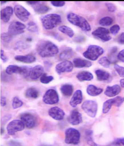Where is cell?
Returning a JSON list of instances; mask_svg holds the SVG:
<instances>
[{
	"label": "cell",
	"mask_w": 124,
	"mask_h": 146,
	"mask_svg": "<svg viewBox=\"0 0 124 146\" xmlns=\"http://www.w3.org/2000/svg\"><path fill=\"white\" fill-rule=\"evenodd\" d=\"M36 50L38 54L42 57H50L58 53L59 48L52 42L42 40L37 44Z\"/></svg>",
	"instance_id": "cell-1"
},
{
	"label": "cell",
	"mask_w": 124,
	"mask_h": 146,
	"mask_svg": "<svg viewBox=\"0 0 124 146\" xmlns=\"http://www.w3.org/2000/svg\"><path fill=\"white\" fill-rule=\"evenodd\" d=\"M68 21L74 25L80 27L83 31H89L91 29V26L85 18L73 13H70L67 15Z\"/></svg>",
	"instance_id": "cell-2"
},
{
	"label": "cell",
	"mask_w": 124,
	"mask_h": 146,
	"mask_svg": "<svg viewBox=\"0 0 124 146\" xmlns=\"http://www.w3.org/2000/svg\"><path fill=\"white\" fill-rule=\"evenodd\" d=\"M43 27L46 30L55 28L62 22L60 15L56 14H50L43 16L41 18Z\"/></svg>",
	"instance_id": "cell-3"
},
{
	"label": "cell",
	"mask_w": 124,
	"mask_h": 146,
	"mask_svg": "<svg viewBox=\"0 0 124 146\" xmlns=\"http://www.w3.org/2000/svg\"><path fill=\"white\" fill-rule=\"evenodd\" d=\"M104 52L103 48L99 46L91 45L88 47L86 51L84 52L83 56L86 58L92 60H95Z\"/></svg>",
	"instance_id": "cell-4"
},
{
	"label": "cell",
	"mask_w": 124,
	"mask_h": 146,
	"mask_svg": "<svg viewBox=\"0 0 124 146\" xmlns=\"http://www.w3.org/2000/svg\"><path fill=\"white\" fill-rule=\"evenodd\" d=\"M80 134L76 129L69 128L65 131V143L67 144L77 145L80 143Z\"/></svg>",
	"instance_id": "cell-5"
},
{
	"label": "cell",
	"mask_w": 124,
	"mask_h": 146,
	"mask_svg": "<svg viewBox=\"0 0 124 146\" xmlns=\"http://www.w3.org/2000/svg\"><path fill=\"white\" fill-rule=\"evenodd\" d=\"M82 108L88 116L94 118L97 113V104L94 101L86 100L82 104Z\"/></svg>",
	"instance_id": "cell-6"
},
{
	"label": "cell",
	"mask_w": 124,
	"mask_h": 146,
	"mask_svg": "<svg viewBox=\"0 0 124 146\" xmlns=\"http://www.w3.org/2000/svg\"><path fill=\"white\" fill-rule=\"evenodd\" d=\"M25 125L22 120H13L11 121L7 127L8 134L14 135L18 131H22L25 129Z\"/></svg>",
	"instance_id": "cell-7"
},
{
	"label": "cell",
	"mask_w": 124,
	"mask_h": 146,
	"mask_svg": "<svg viewBox=\"0 0 124 146\" xmlns=\"http://www.w3.org/2000/svg\"><path fill=\"white\" fill-rule=\"evenodd\" d=\"M43 101L45 104L54 105L58 103L59 97L57 92L54 89L47 90L43 97Z\"/></svg>",
	"instance_id": "cell-8"
},
{
	"label": "cell",
	"mask_w": 124,
	"mask_h": 146,
	"mask_svg": "<svg viewBox=\"0 0 124 146\" xmlns=\"http://www.w3.org/2000/svg\"><path fill=\"white\" fill-rule=\"evenodd\" d=\"M26 28V26L20 22H13L9 26L8 33L12 36L20 35L24 32Z\"/></svg>",
	"instance_id": "cell-9"
},
{
	"label": "cell",
	"mask_w": 124,
	"mask_h": 146,
	"mask_svg": "<svg viewBox=\"0 0 124 146\" xmlns=\"http://www.w3.org/2000/svg\"><path fill=\"white\" fill-rule=\"evenodd\" d=\"M20 118L25 125L29 129L34 128L36 125L37 122L35 116L30 113H25L21 114Z\"/></svg>",
	"instance_id": "cell-10"
},
{
	"label": "cell",
	"mask_w": 124,
	"mask_h": 146,
	"mask_svg": "<svg viewBox=\"0 0 124 146\" xmlns=\"http://www.w3.org/2000/svg\"><path fill=\"white\" fill-rule=\"evenodd\" d=\"M14 11L17 17L23 22L27 21L30 15L29 12L20 5H17L14 7Z\"/></svg>",
	"instance_id": "cell-11"
},
{
	"label": "cell",
	"mask_w": 124,
	"mask_h": 146,
	"mask_svg": "<svg viewBox=\"0 0 124 146\" xmlns=\"http://www.w3.org/2000/svg\"><path fill=\"white\" fill-rule=\"evenodd\" d=\"M74 64L69 60H64L59 63L55 67L56 72L59 74L64 73H70L73 69Z\"/></svg>",
	"instance_id": "cell-12"
},
{
	"label": "cell",
	"mask_w": 124,
	"mask_h": 146,
	"mask_svg": "<svg viewBox=\"0 0 124 146\" xmlns=\"http://www.w3.org/2000/svg\"><path fill=\"white\" fill-rule=\"evenodd\" d=\"M109 30L104 27H99L93 31L92 35L101 39L103 41H108L111 39L109 35Z\"/></svg>",
	"instance_id": "cell-13"
},
{
	"label": "cell",
	"mask_w": 124,
	"mask_h": 146,
	"mask_svg": "<svg viewBox=\"0 0 124 146\" xmlns=\"http://www.w3.org/2000/svg\"><path fill=\"white\" fill-rule=\"evenodd\" d=\"M48 113L49 115L51 118L57 121L63 120L65 114L62 110L57 106L51 108L49 110Z\"/></svg>",
	"instance_id": "cell-14"
},
{
	"label": "cell",
	"mask_w": 124,
	"mask_h": 146,
	"mask_svg": "<svg viewBox=\"0 0 124 146\" xmlns=\"http://www.w3.org/2000/svg\"><path fill=\"white\" fill-rule=\"evenodd\" d=\"M82 120V115L77 110H73L71 112L68 118V122L73 125H77L81 123Z\"/></svg>",
	"instance_id": "cell-15"
},
{
	"label": "cell",
	"mask_w": 124,
	"mask_h": 146,
	"mask_svg": "<svg viewBox=\"0 0 124 146\" xmlns=\"http://www.w3.org/2000/svg\"><path fill=\"white\" fill-rule=\"evenodd\" d=\"M82 92L81 90H78L74 93L71 100L70 101V104L72 107H76L78 105L82 103Z\"/></svg>",
	"instance_id": "cell-16"
},
{
	"label": "cell",
	"mask_w": 124,
	"mask_h": 146,
	"mask_svg": "<svg viewBox=\"0 0 124 146\" xmlns=\"http://www.w3.org/2000/svg\"><path fill=\"white\" fill-rule=\"evenodd\" d=\"M13 8L9 6L3 9L1 11V19L5 23H7L13 15Z\"/></svg>",
	"instance_id": "cell-17"
},
{
	"label": "cell",
	"mask_w": 124,
	"mask_h": 146,
	"mask_svg": "<svg viewBox=\"0 0 124 146\" xmlns=\"http://www.w3.org/2000/svg\"><path fill=\"white\" fill-rule=\"evenodd\" d=\"M121 87L118 85H113L112 86H108L105 89L104 94L108 97L116 96L121 92Z\"/></svg>",
	"instance_id": "cell-18"
},
{
	"label": "cell",
	"mask_w": 124,
	"mask_h": 146,
	"mask_svg": "<svg viewBox=\"0 0 124 146\" xmlns=\"http://www.w3.org/2000/svg\"><path fill=\"white\" fill-rule=\"evenodd\" d=\"M43 71H44V69L42 66L36 65L32 68L30 76V78L32 80H37L42 76Z\"/></svg>",
	"instance_id": "cell-19"
},
{
	"label": "cell",
	"mask_w": 124,
	"mask_h": 146,
	"mask_svg": "<svg viewBox=\"0 0 124 146\" xmlns=\"http://www.w3.org/2000/svg\"><path fill=\"white\" fill-rule=\"evenodd\" d=\"M15 60L21 62L26 63V64H31L35 62L36 60V57L33 55L29 54L22 56L18 55L15 57Z\"/></svg>",
	"instance_id": "cell-20"
},
{
	"label": "cell",
	"mask_w": 124,
	"mask_h": 146,
	"mask_svg": "<svg viewBox=\"0 0 124 146\" xmlns=\"http://www.w3.org/2000/svg\"><path fill=\"white\" fill-rule=\"evenodd\" d=\"M73 64L74 66L78 68H89L92 65V63L89 60L79 58L74 59Z\"/></svg>",
	"instance_id": "cell-21"
},
{
	"label": "cell",
	"mask_w": 124,
	"mask_h": 146,
	"mask_svg": "<svg viewBox=\"0 0 124 146\" xmlns=\"http://www.w3.org/2000/svg\"><path fill=\"white\" fill-rule=\"evenodd\" d=\"M103 92L102 88H97L93 85H88L87 88V92L91 96L95 97L101 94Z\"/></svg>",
	"instance_id": "cell-22"
},
{
	"label": "cell",
	"mask_w": 124,
	"mask_h": 146,
	"mask_svg": "<svg viewBox=\"0 0 124 146\" xmlns=\"http://www.w3.org/2000/svg\"><path fill=\"white\" fill-rule=\"evenodd\" d=\"M76 78L81 82L90 81L93 79V76L92 73L88 71H82L78 73Z\"/></svg>",
	"instance_id": "cell-23"
},
{
	"label": "cell",
	"mask_w": 124,
	"mask_h": 146,
	"mask_svg": "<svg viewBox=\"0 0 124 146\" xmlns=\"http://www.w3.org/2000/svg\"><path fill=\"white\" fill-rule=\"evenodd\" d=\"M39 2L36 5L32 6L34 11L39 14H43L47 13L49 10V8L48 6L41 4Z\"/></svg>",
	"instance_id": "cell-24"
},
{
	"label": "cell",
	"mask_w": 124,
	"mask_h": 146,
	"mask_svg": "<svg viewBox=\"0 0 124 146\" xmlns=\"http://www.w3.org/2000/svg\"><path fill=\"white\" fill-rule=\"evenodd\" d=\"M97 79L100 81H105L108 80L110 77L108 72L101 70H97L95 72Z\"/></svg>",
	"instance_id": "cell-25"
},
{
	"label": "cell",
	"mask_w": 124,
	"mask_h": 146,
	"mask_svg": "<svg viewBox=\"0 0 124 146\" xmlns=\"http://www.w3.org/2000/svg\"><path fill=\"white\" fill-rule=\"evenodd\" d=\"M60 91L63 95L66 97H69L72 96L73 93V87L70 84H65L61 87Z\"/></svg>",
	"instance_id": "cell-26"
},
{
	"label": "cell",
	"mask_w": 124,
	"mask_h": 146,
	"mask_svg": "<svg viewBox=\"0 0 124 146\" xmlns=\"http://www.w3.org/2000/svg\"><path fill=\"white\" fill-rule=\"evenodd\" d=\"M73 55V52L72 49L68 47L60 53L59 55V58L62 60H67L71 58Z\"/></svg>",
	"instance_id": "cell-27"
},
{
	"label": "cell",
	"mask_w": 124,
	"mask_h": 146,
	"mask_svg": "<svg viewBox=\"0 0 124 146\" xmlns=\"http://www.w3.org/2000/svg\"><path fill=\"white\" fill-rule=\"evenodd\" d=\"M25 95L27 98L36 99L39 97V93L38 90L35 88H30L26 90Z\"/></svg>",
	"instance_id": "cell-28"
},
{
	"label": "cell",
	"mask_w": 124,
	"mask_h": 146,
	"mask_svg": "<svg viewBox=\"0 0 124 146\" xmlns=\"http://www.w3.org/2000/svg\"><path fill=\"white\" fill-rule=\"evenodd\" d=\"M115 105V101L114 98L107 100L104 102L103 106L102 111L104 114L109 112L112 106Z\"/></svg>",
	"instance_id": "cell-29"
},
{
	"label": "cell",
	"mask_w": 124,
	"mask_h": 146,
	"mask_svg": "<svg viewBox=\"0 0 124 146\" xmlns=\"http://www.w3.org/2000/svg\"><path fill=\"white\" fill-rule=\"evenodd\" d=\"M32 69V67L29 66H21L19 74L24 77L27 78L30 76Z\"/></svg>",
	"instance_id": "cell-30"
},
{
	"label": "cell",
	"mask_w": 124,
	"mask_h": 146,
	"mask_svg": "<svg viewBox=\"0 0 124 146\" xmlns=\"http://www.w3.org/2000/svg\"><path fill=\"white\" fill-rule=\"evenodd\" d=\"M58 30L60 32L65 34L70 38L72 37L74 35L73 30L68 26L64 25L60 26L59 27Z\"/></svg>",
	"instance_id": "cell-31"
},
{
	"label": "cell",
	"mask_w": 124,
	"mask_h": 146,
	"mask_svg": "<svg viewBox=\"0 0 124 146\" xmlns=\"http://www.w3.org/2000/svg\"><path fill=\"white\" fill-rule=\"evenodd\" d=\"M21 67L15 65H10L7 66L6 70L7 74L11 75L14 73L19 74Z\"/></svg>",
	"instance_id": "cell-32"
},
{
	"label": "cell",
	"mask_w": 124,
	"mask_h": 146,
	"mask_svg": "<svg viewBox=\"0 0 124 146\" xmlns=\"http://www.w3.org/2000/svg\"><path fill=\"white\" fill-rule=\"evenodd\" d=\"M113 19L111 18L106 17L100 19L99 23L101 26H107L111 25L113 23Z\"/></svg>",
	"instance_id": "cell-33"
},
{
	"label": "cell",
	"mask_w": 124,
	"mask_h": 146,
	"mask_svg": "<svg viewBox=\"0 0 124 146\" xmlns=\"http://www.w3.org/2000/svg\"><path fill=\"white\" fill-rule=\"evenodd\" d=\"M54 77L52 76H47L46 74L42 75L40 78V81L43 84H48L53 81Z\"/></svg>",
	"instance_id": "cell-34"
},
{
	"label": "cell",
	"mask_w": 124,
	"mask_h": 146,
	"mask_svg": "<svg viewBox=\"0 0 124 146\" xmlns=\"http://www.w3.org/2000/svg\"><path fill=\"white\" fill-rule=\"evenodd\" d=\"M23 102L19 99L18 97H14L13 100L12 106L13 109H17L20 108L23 106Z\"/></svg>",
	"instance_id": "cell-35"
},
{
	"label": "cell",
	"mask_w": 124,
	"mask_h": 146,
	"mask_svg": "<svg viewBox=\"0 0 124 146\" xmlns=\"http://www.w3.org/2000/svg\"><path fill=\"white\" fill-rule=\"evenodd\" d=\"M98 62L101 65L105 68H109L111 64L110 60L105 56H103L100 58L98 60Z\"/></svg>",
	"instance_id": "cell-36"
},
{
	"label": "cell",
	"mask_w": 124,
	"mask_h": 146,
	"mask_svg": "<svg viewBox=\"0 0 124 146\" xmlns=\"http://www.w3.org/2000/svg\"><path fill=\"white\" fill-rule=\"evenodd\" d=\"M27 29L29 31L32 33L37 32L38 30L37 25L33 22H30L27 24Z\"/></svg>",
	"instance_id": "cell-37"
},
{
	"label": "cell",
	"mask_w": 124,
	"mask_h": 146,
	"mask_svg": "<svg viewBox=\"0 0 124 146\" xmlns=\"http://www.w3.org/2000/svg\"><path fill=\"white\" fill-rule=\"evenodd\" d=\"M114 68L120 77H124V68L117 64H114Z\"/></svg>",
	"instance_id": "cell-38"
},
{
	"label": "cell",
	"mask_w": 124,
	"mask_h": 146,
	"mask_svg": "<svg viewBox=\"0 0 124 146\" xmlns=\"http://www.w3.org/2000/svg\"><path fill=\"white\" fill-rule=\"evenodd\" d=\"M1 39L3 41L6 43H9L11 41L12 36L9 35L8 33H3L1 35Z\"/></svg>",
	"instance_id": "cell-39"
},
{
	"label": "cell",
	"mask_w": 124,
	"mask_h": 146,
	"mask_svg": "<svg viewBox=\"0 0 124 146\" xmlns=\"http://www.w3.org/2000/svg\"><path fill=\"white\" fill-rule=\"evenodd\" d=\"M115 106L119 107L124 102V98L120 96H117L114 98Z\"/></svg>",
	"instance_id": "cell-40"
},
{
	"label": "cell",
	"mask_w": 124,
	"mask_h": 146,
	"mask_svg": "<svg viewBox=\"0 0 124 146\" xmlns=\"http://www.w3.org/2000/svg\"><path fill=\"white\" fill-rule=\"evenodd\" d=\"M120 30V27L118 25H114L110 27V31L112 35H117L119 32Z\"/></svg>",
	"instance_id": "cell-41"
},
{
	"label": "cell",
	"mask_w": 124,
	"mask_h": 146,
	"mask_svg": "<svg viewBox=\"0 0 124 146\" xmlns=\"http://www.w3.org/2000/svg\"><path fill=\"white\" fill-rule=\"evenodd\" d=\"M105 6L107 7L108 10L111 13H114L116 11V8L114 4L111 3L106 2L105 3Z\"/></svg>",
	"instance_id": "cell-42"
},
{
	"label": "cell",
	"mask_w": 124,
	"mask_h": 146,
	"mask_svg": "<svg viewBox=\"0 0 124 146\" xmlns=\"http://www.w3.org/2000/svg\"><path fill=\"white\" fill-rule=\"evenodd\" d=\"M51 3L53 6L56 7H62L64 6L66 4L64 1H52Z\"/></svg>",
	"instance_id": "cell-43"
},
{
	"label": "cell",
	"mask_w": 124,
	"mask_h": 146,
	"mask_svg": "<svg viewBox=\"0 0 124 146\" xmlns=\"http://www.w3.org/2000/svg\"><path fill=\"white\" fill-rule=\"evenodd\" d=\"M117 57L119 60L124 62V49L122 50L118 53Z\"/></svg>",
	"instance_id": "cell-44"
},
{
	"label": "cell",
	"mask_w": 124,
	"mask_h": 146,
	"mask_svg": "<svg viewBox=\"0 0 124 146\" xmlns=\"http://www.w3.org/2000/svg\"><path fill=\"white\" fill-rule=\"evenodd\" d=\"M118 41L120 44H124V33H122L119 36Z\"/></svg>",
	"instance_id": "cell-45"
},
{
	"label": "cell",
	"mask_w": 124,
	"mask_h": 146,
	"mask_svg": "<svg viewBox=\"0 0 124 146\" xmlns=\"http://www.w3.org/2000/svg\"><path fill=\"white\" fill-rule=\"evenodd\" d=\"M1 58L2 59L3 62H5L7 61L8 58L4 54V52L3 50H1Z\"/></svg>",
	"instance_id": "cell-46"
},
{
	"label": "cell",
	"mask_w": 124,
	"mask_h": 146,
	"mask_svg": "<svg viewBox=\"0 0 124 146\" xmlns=\"http://www.w3.org/2000/svg\"><path fill=\"white\" fill-rule=\"evenodd\" d=\"M1 106H4L6 105V100L5 97H1Z\"/></svg>",
	"instance_id": "cell-47"
},
{
	"label": "cell",
	"mask_w": 124,
	"mask_h": 146,
	"mask_svg": "<svg viewBox=\"0 0 124 146\" xmlns=\"http://www.w3.org/2000/svg\"><path fill=\"white\" fill-rule=\"evenodd\" d=\"M115 141L118 143L120 145L122 144L124 146V138H120L117 139Z\"/></svg>",
	"instance_id": "cell-48"
},
{
	"label": "cell",
	"mask_w": 124,
	"mask_h": 146,
	"mask_svg": "<svg viewBox=\"0 0 124 146\" xmlns=\"http://www.w3.org/2000/svg\"><path fill=\"white\" fill-rule=\"evenodd\" d=\"M39 2L38 1H29V2H27L29 5H32V6H34V5H36V4L38 3Z\"/></svg>",
	"instance_id": "cell-49"
},
{
	"label": "cell",
	"mask_w": 124,
	"mask_h": 146,
	"mask_svg": "<svg viewBox=\"0 0 124 146\" xmlns=\"http://www.w3.org/2000/svg\"><path fill=\"white\" fill-rule=\"evenodd\" d=\"M120 85L122 88H124V79L120 80Z\"/></svg>",
	"instance_id": "cell-50"
},
{
	"label": "cell",
	"mask_w": 124,
	"mask_h": 146,
	"mask_svg": "<svg viewBox=\"0 0 124 146\" xmlns=\"http://www.w3.org/2000/svg\"><path fill=\"white\" fill-rule=\"evenodd\" d=\"M7 2H6V1H1V4H5Z\"/></svg>",
	"instance_id": "cell-51"
},
{
	"label": "cell",
	"mask_w": 124,
	"mask_h": 146,
	"mask_svg": "<svg viewBox=\"0 0 124 146\" xmlns=\"http://www.w3.org/2000/svg\"><path fill=\"white\" fill-rule=\"evenodd\" d=\"M40 146H51L50 145H42Z\"/></svg>",
	"instance_id": "cell-52"
}]
</instances>
